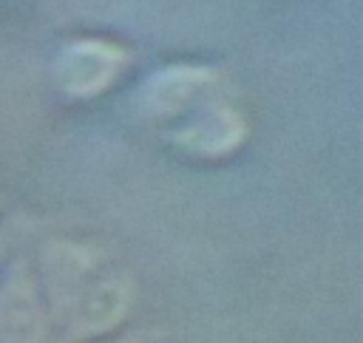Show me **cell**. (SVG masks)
Returning <instances> with one entry per match:
<instances>
[{"mask_svg":"<svg viewBox=\"0 0 363 343\" xmlns=\"http://www.w3.org/2000/svg\"><path fill=\"white\" fill-rule=\"evenodd\" d=\"M122 309H125V300H122L119 289L108 286V289H99V295H94V298H88L82 303L79 323L85 329H105V326H111L122 315Z\"/></svg>","mask_w":363,"mask_h":343,"instance_id":"6da1fadb","label":"cell"}]
</instances>
